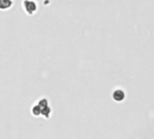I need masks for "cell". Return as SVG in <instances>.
<instances>
[{"label": "cell", "instance_id": "6da1fadb", "mask_svg": "<svg viewBox=\"0 0 154 139\" xmlns=\"http://www.w3.org/2000/svg\"><path fill=\"white\" fill-rule=\"evenodd\" d=\"M23 8L27 14H32L37 10V5L32 0H24L23 1Z\"/></svg>", "mask_w": 154, "mask_h": 139}, {"label": "cell", "instance_id": "7a4b0ae2", "mask_svg": "<svg viewBox=\"0 0 154 139\" xmlns=\"http://www.w3.org/2000/svg\"><path fill=\"white\" fill-rule=\"evenodd\" d=\"M13 5L12 0H0V9L6 10L9 9Z\"/></svg>", "mask_w": 154, "mask_h": 139}, {"label": "cell", "instance_id": "3957f363", "mask_svg": "<svg viewBox=\"0 0 154 139\" xmlns=\"http://www.w3.org/2000/svg\"><path fill=\"white\" fill-rule=\"evenodd\" d=\"M32 114L34 116H40L42 114V109H41V107L39 105L33 107V109H32Z\"/></svg>", "mask_w": 154, "mask_h": 139}]
</instances>
